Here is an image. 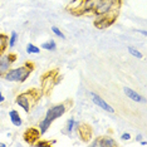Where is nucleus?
<instances>
[{"label": "nucleus", "instance_id": "7", "mask_svg": "<svg viewBox=\"0 0 147 147\" xmlns=\"http://www.w3.org/2000/svg\"><path fill=\"white\" fill-rule=\"evenodd\" d=\"M89 96H91L93 103H94L96 106H98L99 108H102L103 111L109 112V113H113V112H115V108H113L111 105H108V103H107L99 94H97V93H94V92H91V93H89Z\"/></svg>", "mask_w": 147, "mask_h": 147}, {"label": "nucleus", "instance_id": "23", "mask_svg": "<svg viewBox=\"0 0 147 147\" xmlns=\"http://www.w3.org/2000/svg\"><path fill=\"white\" fill-rule=\"evenodd\" d=\"M4 101H5V97L3 96V93H1V92H0V103H3Z\"/></svg>", "mask_w": 147, "mask_h": 147}, {"label": "nucleus", "instance_id": "21", "mask_svg": "<svg viewBox=\"0 0 147 147\" xmlns=\"http://www.w3.org/2000/svg\"><path fill=\"white\" fill-rule=\"evenodd\" d=\"M51 145H54V142H48V141H36L35 142V146L36 147H44V146H51Z\"/></svg>", "mask_w": 147, "mask_h": 147}, {"label": "nucleus", "instance_id": "10", "mask_svg": "<svg viewBox=\"0 0 147 147\" xmlns=\"http://www.w3.org/2000/svg\"><path fill=\"white\" fill-rule=\"evenodd\" d=\"M82 5H83V0H72L67 5V10L76 16H82Z\"/></svg>", "mask_w": 147, "mask_h": 147}, {"label": "nucleus", "instance_id": "20", "mask_svg": "<svg viewBox=\"0 0 147 147\" xmlns=\"http://www.w3.org/2000/svg\"><path fill=\"white\" fill-rule=\"evenodd\" d=\"M52 32H53V34L57 35L58 38H61V39H65V35H64V33H63L59 28H57V26H52Z\"/></svg>", "mask_w": 147, "mask_h": 147}, {"label": "nucleus", "instance_id": "16", "mask_svg": "<svg viewBox=\"0 0 147 147\" xmlns=\"http://www.w3.org/2000/svg\"><path fill=\"white\" fill-rule=\"evenodd\" d=\"M57 48V44L54 40H48V42H44L43 44L40 45V49H45V51H49V52H53L55 51Z\"/></svg>", "mask_w": 147, "mask_h": 147}, {"label": "nucleus", "instance_id": "3", "mask_svg": "<svg viewBox=\"0 0 147 147\" xmlns=\"http://www.w3.org/2000/svg\"><path fill=\"white\" fill-rule=\"evenodd\" d=\"M34 71V64L32 62L25 63L24 65H20L18 68H11L4 74V79L8 82H15V83H23L29 78L32 72Z\"/></svg>", "mask_w": 147, "mask_h": 147}, {"label": "nucleus", "instance_id": "6", "mask_svg": "<svg viewBox=\"0 0 147 147\" xmlns=\"http://www.w3.org/2000/svg\"><path fill=\"white\" fill-rule=\"evenodd\" d=\"M16 61V54L8 53V54H0V77H4V74L10 69L11 64Z\"/></svg>", "mask_w": 147, "mask_h": 147}, {"label": "nucleus", "instance_id": "1", "mask_svg": "<svg viewBox=\"0 0 147 147\" xmlns=\"http://www.w3.org/2000/svg\"><path fill=\"white\" fill-rule=\"evenodd\" d=\"M71 106H72V101H65L63 103H58V105L52 106L51 108L47 111L44 118H43L38 125V129H39V132H40V135L47 133V131L49 129L52 123L54 122L57 118L62 117L67 111H69Z\"/></svg>", "mask_w": 147, "mask_h": 147}, {"label": "nucleus", "instance_id": "5", "mask_svg": "<svg viewBox=\"0 0 147 147\" xmlns=\"http://www.w3.org/2000/svg\"><path fill=\"white\" fill-rule=\"evenodd\" d=\"M119 14V10H113L111 13H107L105 15H99L94 19V26L97 29H106L111 26L116 22L117 16Z\"/></svg>", "mask_w": 147, "mask_h": 147}, {"label": "nucleus", "instance_id": "9", "mask_svg": "<svg viewBox=\"0 0 147 147\" xmlns=\"http://www.w3.org/2000/svg\"><path fill=\"white\" fill-rule=\"evenodd\" d=\"M91 145L93 147H111V146L113 147V146H117V142L112 138V137L102 136V137H97Z\"/></svg>", "mask_w": 147, "mask_h": 147}, {"label": "nucleus", "instance_id": "14", "mask_svg": "<svg viewBox=\"0 0 147 147\" xmlns=\"http://www.w3.org/2000/svg\"><path fill=\"white\" fill-rule=\"evenodd\" d=\"M8 36L5 34H1L0 33V54H4L6 48H8Z\"/></svg>", "mask_w": 147, "mask_h": 147}, {"label": "nucleus", "instance_id": "27", "mask_svg": "<svg viewBox=\"0 0 147 147\" xmlns=\"http://www.w3.org/2000/svg\"><path fill=\"white\" fill-rule=\"evenodd\" d=\"M6 145H5V143H1V142H0V147H5Z\"/></svg>", "mask_w": 147, "mask_h": 147}, {"label": "nucleus", "instance_id": "11", "mask_svg": "<svg viewBox=\"0 0 147 147\" xmlns=\"http://www.w3.org/2000/svg\"><path fill=\"white\" fill-rule=\"evenodd\" d=\"M77 131H78V135H79V137H81L83 141H88V140H91L92 129H91V127H89L88 125H86V123L81 125V123H79Z\"/></svg>", "mask_w": 147, "mask_h": 147}, {"label": "nucleus", "instance_id": "13", "mask_svg": "<svg viewBox=\"0 0 147 147\" xmlns=\"http://www.w3.org/2000/svg\"><path fill=\"white\" fill-rule=\"evenodd\" d=\"M9 118H10L11 123L14 125L15 127H20L23 125V121H22V117L19 115V112L16 111V109H11L10 112H9Z\"/></svg>", "mask_w": 147, "mask_h": 147}, {"label": "nucleus", "instance_id": "12", "mask_svg": "<svg viewBox=\"0 0 147 147\" xmlns=\"http://www.w3.org/2000/svg\"><path fill=\"white\" fill-rule=\"evenodd\" d=\"M123 92H125V94L128 97L129 99H132V101H135V102H143V101H145V99H143V97L138 92L133 91L132 88L125 87V88H123Z\"/></svg>", "mask_w": 147, "mask_h": 147}, {"label": "nucleus", "instance_id": "26", "mask_svg": "<svg viewBox=\"0 0 147 147\" xmlns=\"http://www.w3.org/2000/svg\"><path fill=\"white\" fill-rule=\"evenodd\" d=\"M141 145H142V146H147V142H146V141H142Z\"/></svg>", "mask_w": 147, "mask_h": 147}, {"label": "nucleus", "instance_id": "2", "mask_svg": "<svg viewBox=\"0 0 147 147\" xmlns=\"http://www.w3.org/2000/svg\"><path fill=\"white\" fill-rule=\"evenodd\" d=\"M43 96V93L40 89H29L26 92H23L20 94L16 96V99H15V103L18 105L20 108H23L24 112H30V109L34 107L38 101L40 99V97Z\"/></svg>", "mask_w": 147, "mask_h": 147}, {"label": "nucleus", "instance_id": "25", "mask_svg": "<svg viewBox=\"0 0 147 147\" xmlns=\"http://www.w3.org/2000/svg\"><path fill=\"white\" fill-rule=\"evenodd\" d=\"M140 33H141L143 36H146V35H147V32H146V30H140Z\"/></svg>", "mask_w": 147, "mask_h": 147}, {"label": "nucleus", "instance_id": "4", "mask_svg": "<svg viewBox=\"0 0 147 147\" xmlns=\"http://www.w3.org/2000/svg\"><path fill=\"white\" fill-rule=\"evenodd\" d=\"M61 81H62V77H59V79H58V71H57V69L45 73L42 78V87H40L42 93L44 96L49 94V93L52 92V89Z\"/></svg>", "mask_w": 147, "mask_h": 147}, {"label": "nucleus", "instance_id": "17", "mask_svg": "<svg viewBox=\"0 0 147 147\" xmlns=\"http://www.w3.org/2000/svg\"><path fill=\"white\" fill-rule=\"evenodd\" d=\"M16 43H18V33L11 32V34H10V36H9V39H8V47L9 48H14Z\"/></svg>", "mask_w": 147, "mask_h": 147}, {"label": "nucleus", "instance_id": "22", "mask_svg": "<svg viewBox=\"0 0 147 147\" xmlns=\"http://www.w3.org/2000/svg\"><path fill=\"white\" fill-rule=\"evenodd\" d=\"M129 138H131V135H129L128 132L122 133V136H121V140H122V141H128Z\"/></svg>", "mask_w": 147, "mask_h": 147}, {"label": "nucleus", "instance_id": "15", "mask_svg": "<svg viewBox=\"0 0 147 147\" xmlns=\"http://www.w3.org/2000/svg\"><path fill=\"white\" fill-rule=\"evenodd\" d=\"M78 126H79V122H77L74 118H69L68 122H67V132L72 133L74 129L78 128Z\"/></svg>", "mask_w": 147, "mask_h": 147}, {"label": "nucleus", "instance_id": "19", "mask_svg": "<svg viewBox=\"0 0 147 147\" xmlns=\"http://www.w3.org/2000/svg\"><path fill=\"white\" fill-rule=\"evenodd\" d=\"M128 53L131 54L132 57H135V58H138V59H141L142 58V53L140 52V51H137L136 48H133V47H128Z\"/></svg>", "mask_w": 147, "mask_h": 147}, {"label": "nucleus", "instance_id": "18", "mask_svg": "<svg viewBox=\"0 0 147 147\" xmlns=\"http://www.w3.org/2000/svg\"><path fill=\"white\" fill-rule=\"evenodd\" d=\"M26 53L28 54H39L40 53V48H38L33 43H28V45H26Z\"/></svg>", "mask_w": 147, "mask_h": 147}, {"label": "nucleus", "instance_id": "24", "mask_svg": "<svg viewBox=\"0 0 147 147\" xmlns=\"http://www.w3.org/2000/svg\"><path fill=\"white\" fill-rule=\"evenodd\" d=\"M136 140H137V141H141V140H142V135H137L136 136Z\"/></svg>", "mask_w": 147, "mask_h": 147}, {"label": "nucleus", "instance_id": "8", "mask_svg": "<svg viewBox=\"0 0 147 147\" xmlns=\"http://www.w3.org/2000/svg\"><path fill=\"white\" fill-rule=\"evenodd\" d=\"M40 132H39L38 128H35V127H30V128H28L26 131L24 132V141L28 143V145H35V142L38 141L39 138H40Z\"/></svg>", "mask_w": 147, "mask_h": 147}]
</instances>
